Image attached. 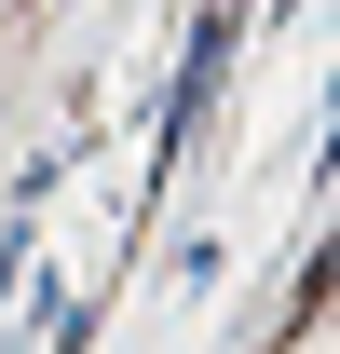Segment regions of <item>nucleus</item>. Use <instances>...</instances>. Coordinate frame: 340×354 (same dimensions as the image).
Instances as JSON below:
<instances>
[{
	"label": "nucleus",
	"instance_id": "obj_1",
	"mask_svg": "<svg viewBox=\"0 0 340 354\" xmlns=\"http://www.w3.org/2000/svg\"><path fill=\"white\" fill-rule=\"evenodd\" d=\"M218 68H232V14L205 0V14H191V68H177V109H164V150H177L191 123H205V95H218Z\"/></svg>",
	"mask_w": 340,
	"mask_h": 354
}]
</instances>
